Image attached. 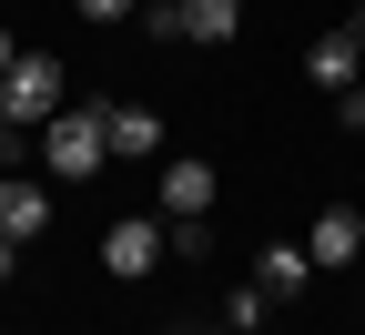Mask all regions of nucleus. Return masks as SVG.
I'll list each match as a JSON object with an SVG mask.
<instances>
[{
	"mask_svg": "<svg viewBox=\"0 0 365 335\" xmlns=\"http://www.w3.org/2000/svg\"><path fill=\"white\" fill-rule=\"evenodd\" d=\"M41 163H51L61 183H91L112 163V142H102V102H71V112H51L41 122Z\"/></svg>",
	"mask_w": 365,
	"mask_h": 335,
	"instance_id": "1",
	"label": "nucleus"
},
{
	"mask_svg": "<svg viewBox=\"0 0 365 335\" xmlns=\"http://www.w3.org/2000/svg\"><path fill=\"white\" fill-rule=\"evenodd\" d=\"M0 112H11L21 132H31V122H51V112H71V102H61V61H51V51H21L11 81H0Z\"/></svg>",
	"mask_w": 365,
	"mask_h": 335,
	"instance_id": "2",
	"label": "nucleus"
},
{
	"mask_svg": "<svg viewBox=\"0 0 365 335\" xmlns=\"http://www.w3.org/2000/svg\"><path fill=\"white\" fill-rule=\"evenodd\" d=\"M163 254H173V234H163V224H153V214H122V224H112V234H102V264H112V274H122V284H132V274H153V264H163Z\"/></svg>",
	"mask_w": 365,
	"mask_h": 335,
	"instance_id": "3",
	"label": "nucleus"
},
{
	"mask_svg": "<svg viewBox=\"0 0 365 335\" xmlns=\"http://www.w3.org/2000/svg\"><path fill=\"white\" fill-rule=\"evenodd\" d=\"M102 142H112V163H143V153H163V122L143 102H102Z\"/></svg>",
	"mask_w": 365,
	"mask_h": 335,
	"instance_id": "4",
	"label": "nucleus"
},
{
	"mask_svg": "<svg viewBox=\"0 0 365 335\" xmlns=\"http://www.w3.org/2000/svg\"><path fill=\"white\" fill-rule=\"evenodd\" d=\"M213 214V163H163V224H203Z\"/></svg>",
	"mask_w": 365,
	"mask_h": 335,
	"instance_id": "5",
	"label": "nucleus"
},
{
	"mask_svg": "<svg viewBox=\"0 0 365 335\" xmlns=\"http://www.w3.org/2000/svg\"><path fill=\"white\" fill-rule=\"evenodd\" d=\"M304 254H314V264H355V254H365V214H355V204H325L314 234H304Z\"/></svg>",
	"mask_w": 365,
	"mask_h": 335,
	"instance_id": "6",
	"label": "nucleus"
},
{
	"mask_svg": "<svg viewBox=\"0 0 365 335\" xmlns=\"http://www.w3.org/2000/svg\"><path fill=\"white\" fill-rule=\"evenodd\" d=\"M304 71H314V81H325L335 102H345V91L365 81V41H355V31H325V41H314V51H304Z\"/></svg>",
	"mask_w": 365,
	"mask_h": 335,
	"instance_id": "7",
	"label": "nucleus"
},
{
	"mask_svg": "<svg viewBox=\"0 0 365 335\" xmlns=\"http://www.w3.org/2000/svg\"><path fill=\"white\" fill-rule=\"evenodd\" d=\"M41 224H51V183H31V173H11V183H0V234H11V244H31Z\"/></svg>",
	"mask_w": 365,
	"mask_h": 335,
	"instance_id": "8",
	"label": "nucleus"
},
{
	"mask_svg": "<svg viewBox=\"0 0 365 335\" xmlns=\"http://www.w3.org/2000/svg\"><path fill=\"white\" fill-rule=\"evenodd\" d=\"M244 31V0H182V41H234Z\"/></svg>",
	"mask_w": 365,
	"mask_h": 335,
	"instance_id": "9",
	"label": "nucleus"
},
{
	"mask_svg": "<svg viewBox=\"0 0 365 335\" xmlns=\"http://www.w3.org/2000/svg\"><path fill=\"white\" fill-rule=\"evenodd\" d=\"M304 264H314L304 244H274V254L254 264V284H264V295H304Z\"/></svg>",
	"mask_w": 365,
	"mask_h": 335,
	"instance_id": "10",
	"label": "nucleus"
},
{
	"mask_svg": "<svg viewBox=\"0 0 365 335\" xmlns=\"http://www.w3.org/2000/svg\"><path fill=\"white\" fill-rule=\"evenodd\" d=\"M264 305H274V295H264V284H244V295H234V305H223V335H254V325H264Z\"/></svg>",
	"mask_w": 365,
	"mask_h": 335,
	"instance_id": "11",
	"label": "nucleus"
},
{
	"mask_svg": "<svg viewBox=\"0 0 365 335\" xmlns=\"http://www.w3.org/2000/svg\"><path fill=\"white\" fill-rule=\"evenodd\" d=\"M143 41H182V0H143Z\"/></svg>",
	"mask_w": 365,
	"mask_h": 335,
	"instance_id": "12",
	"label": "nucleus"
},
{
	"mask_svg": "<svg viewBox=\"0 0 365 335\" xmlns=\"http://www.w3.org/2000/svg\"><path fill=\"white\" fill-rule=\"evenodd\" d=\"M71 11H81V21H132L143 0H71Z\"/></svg>",
	"mask_w": 365,
	"mask_h": 335,
	"instance_id": "13",
	"label": "nucleus"
},
{
	"mask_svg": "<svg viewBox=\"0 0 365 335\" xmlns=\"http://www.w3.org/2000/svg\"><path fill=\"white\" fill-rule=\"evenodd\" d=\"M335 112H345V132H365V81L345 91V102H335Z\"/></svg>",
	"mask_w": 365,
	"mask_h": 335,
	"instance_id": "14",
	"label": "nucleus"
},
{
	"mask_svg": "<svg viewBox=\"0 0 365 335\" xmlns=\"http://www.w3.org/2000/svg\"><path fill=\"white\" fill-rule=\"evenodd\" d=\"M11 61H21V41H11V31H0V81H11Z\"/></svg>",
	"mask_w": 365,
	"mask_h": 335,
	"instance_id": "15",
	"label": "nucleus"
},
{
	"mask_svg": "<svg viewBox=\"0 0 365 335\" xmlns=\"http://www.w3.org/2000/svg\"><path fill=\"white\" fill-rule=\"evenodd\" d=\"M11 264H21V244H11V234H0V284H11Z\"/></svg>",
	"mask_w": 365,
	"mask_h": 335,
	"instance_id": "16",
	"label": "nucleus"
},
{
	"mask_svg": "<svg viewBox=\"0 0 365 335\" xmlns=\"http://www.w3.org/2000/svg\"><path fill=\"white\" fill-rule=\"evenodd\" d=\"M345 31H355V41H365V11H355V21H345Z\"/></svg>",
	"mask_w": 365,
	"mask_h": 335,
	"instance_id": "17",
	"label": "nucleus"
},
{
	"mask_svg": "<svg viewBox=\"0 0 365 335\" xmlns=\"http://www.w3.org/2000/svg\"><path fill=\"white\" fill-rule=\"evenodd\" d=\"M0 132H11V112H0Z\"/></svg>",
	"mask_w": 365,
	"mask_h": 335,
	"instance_id": "18",
	"label": "nucleus"
}]
</instances>
